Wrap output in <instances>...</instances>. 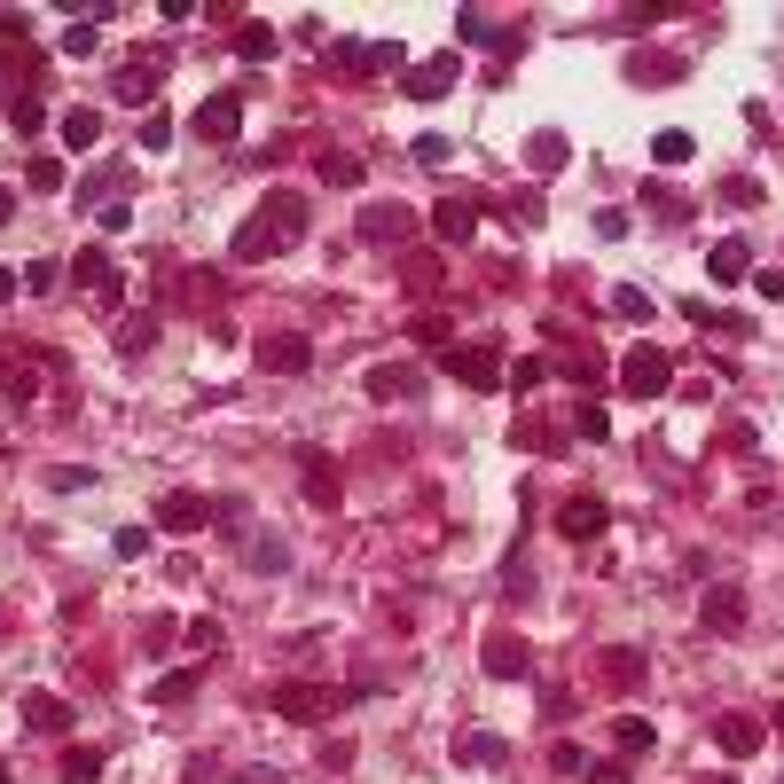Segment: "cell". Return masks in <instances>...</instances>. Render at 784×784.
<instances>
[{
    "label": "cell",
    "instance_id": "1",
    "mask_svg": "<svg viewBox=\"0 0 784 784\" xmlns=\"http://www.w3.org/2000/svg\"><path fill=\"white\" fill-rule=\"evenodd\" d=\"M306 236V197H268V212H251L236 228V259H275Z\"/></svg>",
    "mask_w": 784,
    "mask_h": 784
},
{
    "label": "cell",
    "instance_id": "2",
    "mask_svg": "<svg viewBox=\"0 0 784 784\" xmlns=\"http://www.w3.org/2000/svg\"><path fill=\"white\" fill-rule=\"evenodd\" d=\"M345 699L354 690H322V682H275L268 690V707L291 714V722H330V714H345Z\"/></svg>",
    "mask_w": 784,
    "mask_h": 784
},
{
    "label": "cell",
    "instance_id": "3",
    "mask_svg": "<svg viewBox=\"0 0 784 784\" xmlns=\"http://www.w3.org/2000/svg\"><path fill=\"white\" fill-rule=\"evenodd\" d=\"M675 385V362H667V345H628V362H620V393L636 400H659Z\"/></svg>",
    "mask_w": 784,
    "mask_h": 784
},
{
    "label": "cell",
    "instance_id": "4",
    "mask_svg": "<svg viewBox=\"0 0 784 784\" xmlns=\"http://www.w3.org/2000/svg\"><path fill=\"white\" fill-rule=\"evenodd\" d=\"M440 362L471 385V393H494L502 377H510V362H502V345H463V354H456V345H440Z\"/></svg>",
    "mask_w": 784,
    "mask_h": 784
},
{
    "label": "cell",
    "instance_id": "5",
    "mask_svg": "<svg viewBox=\"0 0 784 784\" xmlns=\"http://www.w3.org/2000/svg\"><path fill=\"white\" fill-rule=\"evenodd\" d=\"M456 71H463L456 48H448V55H424V63L400 79V95H408V103H440V95H456Z\"/></svg>",
    "mask_w": 784,
    "mask_h": 784
},
{
    "label": "cell",
    "instance_id": "6",
    "mask_svg": "<svg viewBox=\"0 0 784 784\" xmlns=\"http://www.w3.org/2000/svg\"><path fill=\"white\" fill-rule=\"evenodd\" d=\"M165 63H173V48H149V55H134V63L118 71V103H134V111L149 103V111H157V79H165Z\"/></svg>",
    "mask_w": 784,
    "mask_h": 784
},
{
    "label": "cell",
    "instance_id": "7",
    "mask_svg": "<svg viewBox=\"0 0 784 784\" xmlns=\"http://www.w3.org/2000/svg\"><path fill=\"white\" fill-rule=\"evenodd\" d=\"M330 63L337 71H400V40H330Z\"/></svg>",
    "mask_w": 784,
    "mask_h": 784
},
{
    "label": "cell",
    "instance_id": "8",
    "mask_svg": "<svg viewBox=\"0 0 784 784\" xmlns=\"http://www.w3.org/2000/svg\"><path fill=\"white\" fill-rule=\"evenodd\" d=\"M604 526H613L604 494H565V502H557V534H565V542H596Z\"/></svg>",
    "mask_w": 784,
    "mask_h": 784
},
{
    "label": "cell",
    "instance_id": "9",
    "mask_svg": "<svg viewBox=\"0 0 784 784\" xmlns=\"http://www.w3.org/2000/svg\"><path fill=\"white\" fill-rule=\"evenodd\" d=\"M189 134L197 142H236L243 134V95H205L197 118H189Z\"/></svg>",
    "mask_w": 784,
    "mask_h": 784
},
{
    "label": "cell",
    "instance_id": "10",
    "mask_svg": "<svg viewBox=\"0 0 784 784\" xmlns=\"http://www.w3.org/2000/svg\"><path fill=\"white\" fill-rule=\"evenodd\" d=\"M487 675H494V682H526V675H534V651H526V636L494 628V636H487Z\"/></svg>",
    "mask_w": 784,
    "mask_h": 784
},
{
    "label": "cell",
    "instance_id": "11",
    "mask_svg": "<svg viewBox=\"0 0 784 784\" xmlns=\"http://www.w3.org/2000/svg\"><path fill=\"white\" fill-rule=\"evenodd\" d=\"M205 518H212V502H205V494H189V487L157 494V526H165V534H197Z\"/></svg>",
    "mask_w": 784,
    "mask_h": 784
},
{
    "label": "cell",
    "instance_id": "12",
    "mask_svg": "<svg viewBox=\"0 0 784 784\" xmlns=\"http://www.w3.org/2000/svg\"><path fill=\"white\" fill-rule=\"evenodd\" d=\"M431 236H440V243H471L479 236V197H440V205H431Z\"/></svg>",
    "mask_w": 784,
    "mask_h": 784
},
{
    "label": "cell",
    "instance_id": "13",
    "mask_svg": "<svg viewBox=\"0 0 784 784\" xmlns=\"http://www.w3.org/2000/svg\"><path fill=\"white\" fill-rule=\"evenodd\" d=\"M416 236V212L408 205H369L362 212V243H408Z\"/></svg>",
    "mask_w": 784,
    "mask_h": 784
},
{
    "label": "cell",
    "instance_id": "14",
    "mask_svg": "<svg viewBox=\"0 0 784 784\" xmlns=\"http://www.w3.org/2000/svg\"><path fill=\"white\" fill-rule=\"evenodd\" d=\"M699 613H707V628H714V636H738V628H745V588H730V581H722V588H707V596H699Z\"/></svg>",
    "mask_w": 784,
    "mask_h": 784
},
{
    "label": "cell",
    "instance_id": "15",
    "mask_svg": "<svg viewBox=\"0 0 784 784\" xmlns=\"http://www.w3.org/2000/svg\"><path fill=\"white\" fill-rule=\"evenodd\" d=\"M205 690V659H189V667H173V675H157L149 682V707H189Z\"/></svg>",
    "mask_w": 784,
    "mask_h": 784
},
{
    "label": "cell",
    "instance_id": "16",
    "mask_svg": "<svg viewBox=\"0 0 784 784\" xmlns=\"http://www.w3.org/2000/svg\"><path fill=\"white\" fill-rule=\"evenodd\" d=\"M259 369H275V377H306V369H314V345H306V337H268V345H259Z\"/></svg>",
    "mask_w": 784,
    "mask_h": 784
},
{
    "label": "cell",
    "instance_id": "17",
    "mask_svg": "<svg viewBox=\"0 0 784 784\" xmlns=\"http://www.w3.org/2000/svg\"><path fill=\"white\" fill-rule=\"evenodd\" d=\"M714 745H722L730 761H745V753H761V745H769V730H761L753 714H722V722H714Z\"/></svg>",
    "mask_w": 784,
    "mask_h": 784
},
{
    "label": "cell",
    "instance_id": "18",
    "mask_svg": "<svg viewBox=\"0 0 784 784\" xmlns=\"http://www.w3.org/2000/svg\"><path fill=\"white\" fill-rule=\"evenodd\" d=\"M707 275H714V283H745V275H753V243H745V236H722V243L707 251Z\"/></svg>",
    "mask_w": 784,
    "mask_h": 784
},
{
    "label": "cell",
    "instance_id": "19",
    "mask_svg": "<svg viewBox=\"0 0 784 784\" xmlns=\"http://www.w3.org/2000/svg\"><path fill=\"white\" fill-rule=\"evenodd\" d=\"M71 275H79V283H95L103 306H118V275H111V251H103V243H86V251L71 259Z\"/></svg>",
    "mask_w": 784,
    "mask_h": 784
},
{
    "label": "cell",
    "instance_id": "20",
    "mask_svg": "<svg viewBox=\"0 0 784 784\" xmlns=\"http://www.w3.org/2000/svg\"><path fill=\"white\" fill-rule=\"evenodd\" d=\"M456 761L463 769H502L510 761V738L502 730H471V738H456Z\"/></svg>",
    "mask_w": 784,
    "mask_h": 784
},
{
    "label": "cell",
    "instance_id": "21",
    "mask_svg": "<svg viewBox=\"0 0 784 784\" xmlns=\"http://www.w3.org/2000/svg\"><path fill=\"white\" fill-rule=\"evenodd\" d=\"M24 722H32L40 738H63V730H71V707L55 699V690H24Z\"/></svg>",
    "mask_w": 784,
    "mask_h": 784
},
{
    "label": "cell",
    "instance_id": "22",
    "mask_svg": "<svg viewBox=\"0 0 784 784\" xmlns=\"http://www.w3.org/2000/svg\"><path fill=\"white\" fill-rule=\"evenodd\" d=\"M416 393H424V369H400V362L369 369V400H416Z\"/></svg>",
    "mask_w": 784,
    "mask_h": 784
},
{
    "label": "cell",
    "instance_id": "23",
    "mask_svg": "<svg viewBox=\"0 0 784 784\" xmlns=\"http://www.w3.org/2000/svg\"><path fill=\"white\" fill-rule=\"evenodd\" d=\"M314 173H322L330 189H362V173H369V165H362L354 149H322V157H314Z\"/></svg>",
    "mask_w": 784,
    "mask_h": 784
},
{
    "label": "cell",
    "instance_id": "24",
    "mask_svg": "<svg viewBox=\"0 0 784 784\" xmlns=\"http://www.w3.org/2000/svg\"><path fill=\"white\" fill-rule=\"evenodd\" d=\"M628 79L636 86H675L682 79V55H628Z\"/></svg>",
    "mask_w": 784,
    "mask_h": 784
},
{
    "label": "cell",
    "instance_id": "25",
    "mask_svg": "<svg viewBox=\"0 0 784 784\" xmlns=\"http://www.w3.org/2000/svg\"><path fill=\"white\" fill-rule=\"evenodd\" d=\"M299 471H306V502H322V510H330V502H337V463L306 448V463H299Z\"/></svg>",
    "mask_w": 784,
    "mask_h": 784
},
{
    "label": "cell",
    "instance_id": "26",
    "mask_svg": "<svg viewBox=\"0 0 784 784\" xmlns=\"http://www.w3.org/2000/svg\"><path fill=\"white\" fill-rule=\"evenodd\" d=\"M456 40H471V48H502V55H510V32H494L479 9H456Z\"/></svg>",
    "mask_w": 784,
    "mask_h": 784
},
{
    "label": "cell",
    "instance_id": "27",
    "mask_svg": "<svg viewBox=\"0 0 784 784\" xmlns=\"http://www.w3.org/2000/svg\"><path fill=\"white\" fill-rule=\"evenodd\" d=\"M103 142V111H63V149H95Z\"/></svg>",
    "mask_w": 784,
    "mask_h": 784
},
{
    "label": "cell",
    "instance_id": "28",
    "mask_svg": "<svg viewBox=\"0 0 784 784\" xmlns=\"http://www.w3.org/2000/svg\"><path fill=\"white\" fill-rule=\"evenodd\" d=\"M149 345H157V314H134V322H118V354H126V362H142Z\"/></svg>",
    "mask_w": 784,
    "mask_h": 784
},
{
    "label": "cell",
    "instance_id": "29",
    "mask_svg": "<svg viewBox=\"0 0 784 784\" xmlns=\"http://www.w3.org/2000/svg\"><path fill=\"white\" fill-rule=\"evenodd\" d=\"M526 165L542 173V181H550V173H565V134H534V142H526Z\"/></svg>",
    "mask_w": 784,
    "mask_h": 784
},
{
    "label": "cell",
    "instance_id": "30",
    "mask_svg": "<svg viewBox=\"0 0 784 784\" xmlns=\"http://www.w3.org/2000/svg\"><path fill=\"white\" fill-rule=\"evenodd\" d=\"M644 212H659V220H690V197L667 189V181H644Z\"/></svg>",
    "mask_w": 784,
    "mask_h": 784
},
{
    "label": "cell",
    "instance_id": "31",
    "mask_svg": "<svg viewBox=\"0 0 784 784\" xmlns=\"http://www.w3.org/2000/svg\"><path fill=\"white\" fill-rule=\"evenodd\" d=\"M236 55H243V63H268V55H275V32L259 24V17H251V24H236Z\"/></svg>",
    "mask_w": 784,
    "mask_h": 784
},
{
    "label": "cell",
    "instance_id": "32",
    "mask_svg": "<svg viewBox=\"0 0 784 784\" xmlns=\"http://www.w3.org/2000/svg\"><path fill=\"white\" fill-rule=\"evenodd\" d=\"M690 149H699V142H690L682 126H667V134L651 142V165H667V173H675V165H690Z\"/></svg>",
    "mask_w": 784,
    "mask_h": 784
},
{
    "label": "cell",
    "instance_id": "33",
    "mask_svg": "<svg viewBox=\"0 0 784 784\" xmlns=\"http://www.w3.org/2000/svg\"><path fill=\"white\" fill-rule=\"evenodd\" d=\"M32 393H40V377H32L24 362H0V400H17V408H24Z\"/></svg>",
    "mask_w": 784,
    "mask_h": 784
},
{
    "label": "cell",
    "instance_id": "34",
    "mask_svg": "<svg viewBox=\"0 0 784 784\" xmlns=\"http://www.w3.org/2000/svg\"><path fill=\"white\" fill-rule=\"evenodd\" d=\"M111 189H126V165H95L79 181V205H95V197H111Z\"/></svg>",
    "mask_w": 784,
    "mask_h": 784
},
{
    "label": "cell",
    "instance_id": "35",
    "mask_svg": "<svg viewBox=\"0 0 784 784\" xmlns=\"http://www.w3.org/2000/svg\"><path fill=\"white\" fill-rule=\"evenodd\" d=\"M95 776H103V753H95V745L63 753V784H95Z\"/></svg>",
    "mask_w": 784,
    "mask_h": 784
},
{
    "label": "cell",
    "instance_id": "36",
    "mask_svg": "<svg viewBox=\"0 0 784 784\" xmlns=\"http://www.w3.org/2000/svg\"><path fill=\"white\" fill-rule=\"evenodd\" d=\"M243 565H251V573H283L291 550H283V542H243Z\"/></svg>",
    "mask_w": 784,
    "mask_h": 784
},
{
    "label": "cell",
    "instance_id": "37",
    "mask_svg": "<svg viewBox=\"0 0 784 784\" xmlns=\"http://www.w3.org/2000/svg\"><path fill=\"white\" fill-rule=\"evenodd\" d=\"M636 675H644L636 651H604V682H613V690H636Z\"/></svg>",
    "mask_w": 784,
    "mask_h": 784
},
{
    "label": "cell",
    "instance_id": "38",
    "mask_svg": "<svg viewBox=\"0 0 784 784\" xmlns=\"http://www.w3.org/2000/svg\"><path fill=\"white\" fill-rule=\"evenodd\" d=\"M613 314H620V322H651V291L620 283V291H613Z\"/></svg>",
    "mask_w": 784,
    "mask_h": 784
},
{
    "label": "cell",
    "instance_id": "39",
    "mask_svg": "<svg viewBox=\"0 0 784 784\" xmlns=\"http://www.w3.org/2000/svg\"><path fill=\"white\" fill-rule=\"evenodd\" d=\"M55 48H63V55H95V17H79L71 32H55Z\"/></svg>",
    "mask_w": 784,
    "mask_h": 784
},
{
    "label": "cell",
    "instance_id": "40",
    "mask_svg": "<svg viewBox=\"0 0 784 784\" xmlns=\"http://www.w3.org/2000/svg\"><path fill=\"white\" fill-rule=\"evenodd\" d=\"M55 283H63V268H55V259H32V268H24V291H32V299H48Z\"/></svg>",
    "mask_w": 784,
    "mask_h": 784
},
{
    "label": "cell",
    "instance_id": "41",
    "mask_svg": "<svg viewBox=\"0 0 784 784\" xmlns=\"http://www.w3.org/2000/svg\"><path fill=\"white\" fill-rule=\"evenodd\" d=\"M24 181H32L40 197H55V189H63V165H55V157H32V173H24Z\"/></svg>",
    "mask_w": 784,
    "mask_h": 784
},
{
    "label": "cell",
    "instance_id": "42",
    "mask_svg": "<svg viewBox=\"0 0 784 784\" xmlns=\"http://www.w3.org/2000/svg\"><path fill=\"white\" fill-rule=\"evenodd\" d=\"M518 440H526L534 456H550V448H557V424H534V416H526V424H518Z\"/></svg>",
    "mask_w": 784,
    "mask_h": 784
},
{
    "label": "cell",
    "instance_id": "43",
    "mask_svg": "<svg viewBox=\"0 0 784 784\" xmlns=\"http://www.w3.org/2000/svg\"><path fill=\"white\" fill-rule=\"evenodd\" d=\"M456 149H448V134H416V165H448Z\"/></svg>",
    "mask_w": 784,
    "mask_h": 784
},
{
    "label": "cell",
    "instance_id": "44",
    "mask_svg": "<svg viewBox=\"0 0 784 784\" xmlns=\"http://www.w3.org/2000/svg\"><path fill=\"white\" fill-rule=\"evenodd\" d=\"M510 228H542V197H534V189L510 197Z\"/></svg>",
    "mask_w": 784,
    "mask_h": 784
},
{
    "label": "cell",
    "instance_id": "45",
    "mask_svg": "<svg viewBox=\"0 0 784 784\" xmlns=\"http://www.w3.org/2000/svg\"><path fill=\"white\" fill-rule=\"evenodd\" d=\"M55 479V494H86V487H95V471H79V463H63V471H48Z\"/></svg>",
    "mask_w": 784,
    "mask_h": 784
},
{
    "label": "cell",
    "instance_id": "46",
    "mask_svg": "<svg viewBox=\"0 0 784 784\" xmlns=\"http://www.w3.org/2000/svg\"><path fill=\"white\" fill-rule=\"evenodd\" d=\"M165 142H173V118L149 111V118H142V149H165Z\"/></svg>",
    "mask_w": 784,
    "mask_h": 784
},
{
    "label": "cell",
    "instance_id": "47",
    "mask_svg": "<svg viewBox=\"0 0 784 784\" xmlns=\"http://www.w3.org/2000/svg\"><path fill=\"white\" fill-rule=\"evenodd\" d=\"M628 753H651V722H620V761Z\"/></svg>",
    "mask_w": 784,
    "mask_h": 784
},
{
    "label": "cell",
    "instance_id": "48",
    "mask_svg": "<svg viewBox=\"0 0 784 784\" xmlns=\"http://www.w3.org/2000/svg\"><path fill=\"white\" fill-rule=\"evenodd\" d=\"M573 424H581V440H604V431H613V416H604V408H573Z\"/></svg>",
    "mask_w": 784,
    "mask_h": 784
},
{
    "label": "cell",
    "instance_id": "49",
    "mask_svg": "<svg viewBox=\"0 0 784 784\" xmlns=\"http://www.w3.org/2000/svg\"><path fill=\"white\" fill-rule=\"evenodd\" d=\"M581 776H588V784H628V761H588Z\"/></svg>",
    "mask_w": 784,
    "mask_h": 784
},
{
    "label": "cell",
    "instance_id": "50",
    "mask_svg": "<svg viewBox=\"0 0 784 784\" xmlns=\"http://www.w3.org/2000/svg\"><path fill=\"white\" fill-rule=\"evenodd\" d=\"M95 228H103V236H126V228H134V205H103V220H95Z\"/></svg>",
    "mask_w": 784,
    "mask_h": 784
},
{
    "label": "cell",
    "instance_id": "51",
    "mask_svg": "<svg viewBox=\"0 0 784 784\" xmlns=\"http://www.w3.org/2000/svg\"><path fill=\"white\" fill-rule=\"evenodd\" d=\"M189 644H197V651H220L228 636H220V620H189Z\"/></svg>",
    "mask_w": 784,
    "mask_h": 784
},
{
    "label": "cell",
    "instance_id": "52",
    "mask_svg": "<svg viewBox=\"0 0 784 784\" xmlns=\"http://www.w3.org/2000/svg\"><path fill=\"white\" fill-rule=\"evenodd\" d=\"M596 236H604V243H620V236H628V212L604 205V212H596Z\"/></svg>",
    "mask_w": 784,
    "mask_h": 784
},
{
    "label": "cell",
    "instance_id": "53",
    "mask_svg": "<svg viewBox=\"0 0 784 784\" xmlns=\"http://www.w3.org/2000/svg\"><path fill=\"white\" fill-rule=\"evenodd\" d=\"M40 126H48V111H40V103L24 95V103H17V134H40Z\"/></svg>",
    "mask_w": 784,
    "mask_h": 784
},
{
    "label": "cell",
    "instance_id": "54",
    "mask_svg": "<svg viewBox=\"0 0 784 784\" xmlns=\"http://www.w3.org/2000/svg\"><path fill=\"white\" fill-rule=\"evenodd\" d=\"M722 205H761V181H722Z\"/></svg>",
    "mask_w": 784,
    "mask_h": 784
},
{
    "label": "cell",
    "instance_id": "55",
    "mask_svg": "<svg viewBox=\"0 0 784 784\" xmlns=\"http://www.w3.org/2000/svg\"><path fill=\"white\" fill-rule=\"evenodd\" d=\"M111 550H118V557H142V550H149V534H142V526H118V542H111Z\"/></svg>",
    "mask_w": 784,
    "mask_h": 784
},
{
    "label": "cell",
    "instance_id": "56",
    "mask_svg": "<svg viewBox=\"0 0 784 784\" xmlns=\"http://www.w3.org/2000/svg\"><path fill=\"white\" fill-rule=\"evenodd\" d=\"M550 769H557V776H581L588 761H581V745H557V753H550Z\"/></svg>",
    "mask_w": 784,
    "mask_h": 784
},
{
    "label": "cell",
    "instance_id": "57",
    "mask_svg": "<svg viewBox=\"0 0 784 784\" xmlns=\"http://www.w3.org/2000/svg\"><path fill=\"white\" fill-rule=\"evenodd\" d=\"M753 291H761V299L776 306V299H784V275H776V268H761V275H753Z\"/></svg>",
    "mask_w": 784,
    "mask_h": 784
},
{
    "label": "cell",
    "instance_id": "58",
    "mask_svg": "<svg viewBox=\"0 0 784 784\" xmlns=\"http://www.w3.org/2000/svg\"><path fill=\"white\" fill-rule=\"evenodd\" d=\"M236 784H283V769H243Z\"/></svg>",
    "mask_w": 784,
    "mask_h": 784
},
{
    "label": "cell",
    "instance_id": "59",
    "mask_svg": "<svg viewBox=\"0 0 784 784\" xmlns=\"http://www.w3.org/2000/svg\"><path fill=\"white\" fill-rule=\"evenodd\" d=\"M9 212H17V189H9V181H0V228H9Z\"/></svg>",
    "mask_w": 784,
    "mask_h": 784
},
{
    "label": "cell",
    "instance_id": "60",
    "mask_svg": "<svg viewBox=\"0 0 784 784\" xmlns=\"http://www.w3.org/2000/svg\"><path fill=\"white\" fill-rule=\"evenodd\" d=\"M17 299V268H0V306H9Z\"/></svg>",
    "mask_w": 784,
    "mask_h": 784
},
{
    "label": "cell",
    "instance_id": "61",
    "mask_svg": "<svg viewBox=\"0 0 784 784\" xmlns=\"http://www.w3.org/2000/svg\"><path fill=\"white\" fill-rule=\"evenodd\" d=\"M769 730H776V738H784V707H776V714H769Z\"/></svg>",
    "mask_w": 784,
    "mask_h": 784
},
{
    "label": "cell",
    "instance_id": "62",
    "mask_svg": "<svg viewBox=\"0 0 784 784\" xmlns=\"http://www.w3.org/2000/svg\"><path fill=\"white\" fill-rule=\"evenodd\" d=\"M690 784H730V776H690Z\"/></svg>",
    "mask_w": 784,
    "mask_h": 784
},
{
    "label": "cell",
    "instance_id": "63",
    "mask_svg": "<svg viewBox=\"0 0 784 784\" xmlns=\"http://www.w3.org/2000/svg\"><path fill=\"white\" fill-rule=\"evenodd\" d=\"M0 784H9V761H0Z\"/></svg>",
    "mask_w": 784,
    "mask_h": 784
}]
</instances>
